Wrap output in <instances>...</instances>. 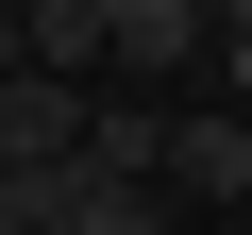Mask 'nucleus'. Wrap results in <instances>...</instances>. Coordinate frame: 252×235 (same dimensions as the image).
Instances as JSON below:
<instances>
[{
  "mask_svg": "<svg viewBox=\"0 0 252 235\" xmlns=\"http://www.w3.org/2000/svg\"><path fill=\"white\" fill-rule=\"evenodd\" d=\"M84 101H101V84H51V67H0V168H17V185L84 168Z\"/></svg>",
  "mask_w": 252,
  "mask_h": 235,
  "instance_id": "f257e3e1",
  "label": "nucleus"
},
{
  "mask_svg": "<svg viewBox=\"0 0 252 235\" xmlns=\"http://www.w3.org/2000/svg\"><path fill=\"white\" fill-rule=\"evenodd\" d=\"M17 235H168V185H118V168H51V185H17Z\"/></svg>",
  "mask_w": 252,
  "mask_h": 235,
  "instance_id": "f03ea898",
  "label": "nucleus"
},
{
  "mask_svg": "<svg viewBox=\"0 0 252 235\" xmlns=\"http://www.w3.org/2000/svg\"><path fill=\"white\" fill-rule=\"evenodd\" d=\"M152 185H168V202H252V101H185Z\"/></svg>",
  "mask_w": 252,
  "mask_h": 235,
  "instance_id": "7ed1b4c3",
  "label": "nucleus"
},
{
  "mask_svg": "<svg viewBox=\"0 0 252 235\" xmlns=\"http://www.w3.org/2000/svg\"><path fill=\"white\" fill-rule=\"evenodd\" d=\"M101 67L185 84V67H202V0H101Z\"/></svg>",
  "mask_w": 252,
  "mask_h": 235,
  "instance_id": "20e7f679",
  "label": "nucleus"
},
{
  "mask_svg": "<svg viewBox=\"0 0 252 235\" xmlns=\"http://www.w3.org/2000/svg\"><path fill=\"white\" fill-rule=\"evenodd\" d=\"M17 67H51V84H101V0H17Z\"/></svg>",
  "mask_w": 252,
  "mask_h": 235,
  "instance_id": "39448f33",
  "label": "nucleus"
},
{
  "mask_svg": "<svg viewBox=\"0 0 252 235\" xmlns=\"http://www.w3.org/2000/svg\"><path fill=\"white\" fill-rule=\"evenodd\" d=\"M84 168L152 185V168H168V118H152V101H84Z\"/></svg>",
  "mask_w": 252,
  "mask_h": 235,
  "instance_id": "423d86ee",
  "label": "nucleus"
},
{
  "mask_svg": "<svg viewBox=\"0 0 252 235\" xmlns=\"http://www.w3.org/2000/svg\"><path fill=\"white\" fill-rule=\"evenodd\" d=\"M0 67H17V0H0Z\"/></svg>",
  "mask_w": 252,
  "mask_h": 235,
  "instance_id": "0eeeda50",
  "label": "nucleus"
},
{
  "mask_svg": "<svg viewBox=\"0 0 252 235\" xmlns=\"http://www.w3.org/2000/svg\"><path fill=\"white\" fill-rule=\"evenodd\" d=\"M0 218H17V168H0Z\"/></svg>",
  "mask_w": 252,
  "mask_h": 235,
  "instance_id": "6e6552de",
  "label": "nucleus"
}]
</instances>
